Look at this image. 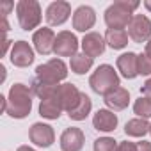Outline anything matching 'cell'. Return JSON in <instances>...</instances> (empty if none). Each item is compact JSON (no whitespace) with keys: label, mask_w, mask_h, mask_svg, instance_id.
I'll use <instances>...</instances> for the list:
<instances>
[{"label":"cell","mask_w":151,"mask_h":151,"mask_svg":"<svg viewBox=\"0 0 151 151\" xmlns=\"http://www.w3.org/2000/svg\"><path fill=\"white\" fill-rule=\"evenodd\" d=\"M32 110V91L25 84H14L7 96V114L14 119H23Z\"/></svg>","instance_id":"cell-1"},{"label":"cell","mask_w":151,"mask_h":151,"mask_svg":"<svg viewBox=\"0 0 151 151\" xmlns=\"http://www.w3.org/2000/svg\"><path fill=\"white\" fill-rule=\"evenodd\" d=\"M139 2H128V0H117L114 2L107 11H105V23L109 25V29H121L124 30V27H128V23L132 22V13L139 7Z\"/></svg>","instance_id":"cell-2"},{"label":"cell","mask_w":151,"mask_h":151,"mask_svg":"<svg viewBox=\"0 0 151 151\" xmlns=\"http://www.w3.org/2000/svg\"><path fill=\"white\" fill-rule=\"evenodd\" d=\"M89 86L94 93L101 94V96H107L110 94L112 91H116L119 87V77L117 73L114 71L112 66L109 64H101L89 78Z\"/></svg>","instance_id":"cell-3"},{"label":"cell","mask_w":151,"mask_h":151,"mask_svg":"<svg viewBox=\"0 0 151 151\" xmlns=\"http://www.w3.org/2000/svg\"><path fill=\"white\" fill-rule=\"evenodd\" d=\"M68 77V68L60 59H50L48 62L37 66L36 69V77L32 80L50 86V87H57L59 82H62Z\"/></svg>","instance_id":"cell-4"},{"label":"cell","mask_w":151,"mask_h":151,"mask_svg":"<svg viewBox=\"0 0 151 151\" xmlns=\"http://www.w3.org/2000/svg\"><path fill=\"white\" fill-rule=\"evenodd\" d=\"M16 14L23 30H32L41 23V6L36 0H20L16 4Z\"/></svg>","instance_id":"cell-5"},{"label":"cell","mask_w":151,"mask_h":151,"mask_svg":"<svg viewBox=\"0 0 151 151\" xmlns=\"http://www.w3.org/2000/svg\"><path fill=\"white\" fill-rule=\"evenodd\" d=\"M126 29H128V36L135 43H146L151 39V22L144 14H133Z\"/></svg>","instance_id":"cell-6"},{"label":"cell","mask_w":151,"mask_h":151,"mask_svg":"<svg viewBox=\"0 0 151 151\" xmlns=\"http://www.w3.org/2000/svg\"><path fill=\"white\" fill-rule=\"evenodd\" d=\"M77 50H78V39L75 34H71L69 30H62L57 34L53 45V53L57 57H75Z\"/></svg>","instance_id":"cell-7"},{"label":"cell","mask_w":151,"mask_h":151,"mask_svg":"<svg viewBox=\"0 0 151 151\" xmlns=\"http://www.w3.org/2000/svg\"><path fill=\"white\" fill-rule=\"evenodd\" d=\"M29 139L39 147H50L55 140L53 128L45 123H34L29 130Z\"/></svg>","instance_id":"cell-8"},{"label":"cell","mask_w":151,"mask_h":151,"mask_svg":"<svg viewBox=\"0 0 151 151\" xmlns=\"http://www.w3.org/2000/svg\"><path fill=\"white\" fill-rule=\"evenodd\" d=\"M53 94H55L57 100L60 101L62 109H64L66 112H69L75 105L78 103L82 93L77 89V86H73V84H59V87L55 89Z\"/></svg>","instance_id":"cell-9"},{"label":"cell","mask_w":151,"mask_h":151,"mask_svg":"<svg viewBox=\"0 0 151 151\" xmlns=\"http://www.w3.org/2000/svg\"><path fill=\"white\" fill-rule=\"evenodd\" d=\"M11 62L18 68H27L34 62V50L27 41H16L11 48Z\"/></svg>","instance_id":"cell-10"},{"label":"cell","mask_w":151,"mask_h":151,"mask_svg":"<svg viewBox=\"0 0 151 151\" xmlns=\"http://www.w3.org/2000/svg\"><path fill=\"white\" fill-rule=\"evenodd\" d=\"M71 14V6L69 2H64V0H57V2H52L46 7V22L50 25H62Z\"/></svg>","instance_id":"cell-11"},{"label":"cell","mask_w":151,"mask_h":151,"mask_svg":"<svg viewBox=\"0 0 151 151\" xmlns=\"http://www.w3.org/2000/svg\"><path fill=\"white\" fill-rule=\"evenodd\" d=\"M84 142H86V137H84V132L80 128H66L60 135V147L62 151H80L84 147Z\"/></svg>","instance_id":"cell-12"},{"label":"cell","mask_w":151,"mask_h":151,"mask_svg":"<svg viewBox=\"0 0 151 151\" xmlns=\"http://www.w3.org/2000/svg\"><path fill=\"white\" fill-rule=\"evenodd\" d=\"M55 37H57V36L53 34V30H52V29L43 27V29L36 30V32H34V36H32L34 48H36L41 55H48V53H52V52H53Z\"/></svg>","instance_id":"cell-13"},{"label":"cell","mask_w":151,"mask_h":151,"mask_svg":"<svg viewBox=\"0 0 151 151\" xmlns=\"http://www.w3.org/2000/svg\"><path fill=\"white\" fill-rule=\"evenodd\" d=\"M94 22H96V13L89 6H80L73 14V27H75V30L87 32L89 29H93Z\"/></svg>","instance_id":"cell-14"},{"label":"cell","mask_w":151,"mask_h":151,"mask_svg":"<svg viewBox=\"0 0 151 151\" xmlns=\"http://www.w3.org/2000/svg\"><path fill=\"white\" fill-rule=\"evenodd\" d=\"M82 50H84L86 55L94 59V57H98L105 52V39L98 32H89L82 39Z\"/></svg>","instance_id":"cell-15"},{"label":"cell","mask_w":151,"mask_h":151,"mask_svg":"<svg viewBox=\"0 0 151 151\" xmlns=\"http://www.w3.org/2000/svg\"><path fill=\"white\" fill-rule=\"evenodd\" d=\"M93 126L98 130V132H112L116 130L117 126V116L112 112V110H107V109H101L94 114L93 117Z\"/></svg>","instance_id":"cell-16"},{"label":"cell","mask_w":151,"mask_h":151,"mask_svg":"<svg viewBox=\"0 0 151 151\" xmlns=\"http://www.w3.org/2000/svg\"><path fill=\"white\" fill-rule=\"evenodd\" d=\"M137 57L133 52H128V53H123L117 57V69L121 71V75L124 78H135L139 75V69H137Z\"/></svg>","instance_id":"cell-17"},{"label":"cell","mask_w":151,"mask_h":151,"mask_svg":"<svg viewBox=\"0 0 151 151\" xmlns=\"http://www.w3.org/2000/svg\"><path fill=\"white\" fill-rule=\"evenodd\" d=\"M62 112H64V109L55 94L41 100V103H39V116H43L45 119H59Z\"/></svg>","instance_id":"cell-18"},{"label":"cell","mask_w":151,"mask_h":151,"mask_svg":"<svg viewBox=\"0 0 151 151\" xmlns=\"http://www.w3.org/2000/svg\"><path fill=\"white\" fill-rule=\"evenodd\" d=\"M105 103L112 110H123L130 103V93L126 89H123V87H117L116 91H112L110 94L105 96Z\"/></svg>","instance_id":"cell-19"},{"label":"cell","mask_w":151,"mask_h":151,"mask_svg":"<svg viewBox=\"0 0 151 151\" xmlns=\"http://www.w3.org/2000/svg\"><path fill=\"white\" fill-rule=\"evenodd\" d=\"M91 109H93L91 98H89L86 93H82V94H80V100H78V103H77V105H75V107H73V109L68 112V116H69L73 121H84V119L89 116Z\"/></svg>","instance_id":"cell-20"},{"label":"cell","mask_w":151,"mask_h":151,"mask_svg":"<svg viewBox=\"0 0 151 151\" xmlns=\"http://www.w3.org/2000/svg\"><path fill=\"white\" fill-rule=\"evenodd\" d=\"M105 43L114 50H121L128 45V32L121 29H107Z\"/></svg>","instance_id":"cell-21"},{"label":"cell","mask_w":151,"mask_h":151,"mask_svg":"<svg viewBox=\"0 0 151 151\" xmlns=\"http://www.w3.org/2000/svg\"><path fill=\"white\" fill-rule=\"evenodd\" d=\"M147 132H149V123L146 119H142V117L130 119L124 124V133L130 135V137H144Z\"/></svg>","instance_id":"cell-22"},{"label":"cell","mask_w":151,"mask_h":151,"mask_svg":"<svg viewBox=\"0 0 151 151\" xmlns=\"http://www.w3.org/2000/svg\"><path fill=\"white\" fill-rule=\"evenodd\" d=\"M93 60L94 59H91L86 53H77L75 57H71V62H69L71 71L77 73V75H84V73H87L93 68Z\"/></svg>","instance_id":"cell-23"},{"label":"cell","mask_w":151,"mask_h":151,"mask_svg":"<svg viewBox=\"0 0 151 151\" xmlns=\"http://www.w3.org/2000/svg\"><path fill=\"white\" fill-rule=\"evenodd\" d=\"M133 112H135L139 117H142V119L151 117V100L146 98V96L139 98V100L133 103Z\"/></svg>","instance_id":"cell-24"},{"label":"cell","mask_w":151,"mask_h":151,"mask_svg":"<svg viewBox=\"0 0 151 151\" xmlns=\"http://www.w3.org/2000/svg\"><path fill=\"white\" fill-rule=\"evenodd\" d=\"M116 149H117V144L110 137H101L94 140V151H116Z\"/></svg>","instance_id":"cell-25"},{"label":"cell","mask_w":151,"mask_h":151,"mask_svg":"<svg viewBox=\"0 0 151 151\" xmlns=\"http://www.w3.org/2000/svg\"><path fill=\"white\" fill-rule=\"evenodd\" d=\"M137 69L139 75H151V59L146 53L137 57Z\"/></svg>","instance_id":"cell-26"},{"label":"cell","mask_w":151,"mask_h":151,"mask_svg":"<svg viewBox=\"0 0 151 151\" xmlns=\"http://www.w3.org/2000/svg\"><path fill=\"white\" fill-rule=\"evenodd\" d=\"M116 151H137V144L130 142V140H123L117 144V149Z\"/></svg>","instance_id":"cell-27"},{"label":"cell","mask_w":151,"mask_h":151,"mask_svg":"<svg viewBox=\"0 0 151 151\" xmlns=\"http://www.w3.org/2000/svg\"><path fill=\"white\" fill-rule=\"evenodd\" d=\"M140 93H142L146 98H149V100H151V78L144 82V86L140 87Z\"/></svg>","instance_id":"cell-28"},{"label":"cell","mask_w":151,"mask_h":151,"mask_svg":"<svg viewBox=\"0 0 151 151\" xmlns=\"http://www.w3.org/2000/svg\"><path fill=\"white\" fill-rule=\"evenodd\" d=\"M0 9H2V11H0L2 18H6V16H7V11L13 9V2H2V4H0Z\"/></svg>","instance_id":"cell-29"},{"label":"cell","mask_w":151,"mask_h":151,"mask_svg":"<svg viewBox=\"0 0 151 151\" xmlns=\"http://www.w3.org/2000/svg\"><path fill=\"white\" fill-rule=\"evenodd\" d=\"M137 151H151V142H147V140L137 142Z\"/></svg>","instance_id":"cell-30"},{"label":"cell","mask_w":151,"mask_h":151,"mask_svg":"<svg viewBox=\"0 0 151 151\" xmlns=\"http://www.w3.org/2000/svg\"><path fill=\"white\" fill-rule=\"evenodd\" d=\"M9 43H11V41H9L6 36H4V48H2V53H6V52H7V48H9Z\"/></svg>","instance_id":"cell-31"},{"label":"cell","mask_w":151,"mask_h":151,"mask_svg":"<svg viewBox=\"0 0 151 151\" xmlns=\"http://www.w3.org/2000/svg\"><path fill=\"white\" fill-rule=\"evenodd\" d=\"M146 55H147V57L151 59V39H149V41L146 43Z\"/></svg>","instance_id":"cell-32"},{"label":"cell","mask_w":151,"mask_h":151,"mask_svg":"<svg viewBox=\"0 0 151 151\" xmlns=\"http://www.w3.org/2000/svg\"><path fill=\"white\" fill-rule=\"evenodd\" d=\"M16 151H36V149H32V147H29V146H20Z\"/></svg>","instance_id":"cell-33"},{"label":"cell","mask_w":151,"mask_h":151,"mask_svg":"<svg viewBox=\"0 0 151 151\" xmlns=\"http://www.w3.org/2000/svg\"><path fill=\"white\" fill-rule=\"evenodd\" d=\"M144 6H146V9H147V11H151V0H146Z\"/></svg>","instance_id":"cell-34"},{"label":"cell","mask_w":151,"mask_h":151,"mask_svg":"<svg viewBox=\"0 0 151 151\" xmlns=\"http://www.w3.org/2000/svg\"><path fill=\"white\" fill-rule=\"evenodd\" d=\"M149 133H151V124H149Z\"/></svg>","instance_id":"cell-35"}]
</instances>
